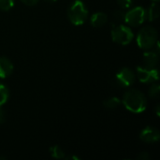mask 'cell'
<instances>
[{"label": "cell", "mask_w": 160, "mask_h": 160, "mask_svg": "<svg viewBox=\"0 0 160 160\" xmlns=\"http://www.w3.org/2000/svg\"><path fill=\"white\" fill-rule=\"evenodd\" d=\"M68 159H74V160H79L80 158H78V157H74V156H71V157H68V158H67Z\"/></svg>", "instance_id": "cell-23"}, {"label": "cell", "mask_w": 160, "mask_h": 160, "mask_svg": "<svg viewBox=\"0 0 160 160\" xmlns=\"http://www.w3.org/2000/svg\"><path fill=\"white\" fill-rule=\"evenodd\" d=\"M120 103H121V100L118 98H115V97L111 98H108V99H106L103 102L104 107L106 109H109V110H114V109H116L120 105Z\"/></svg>", "instance_id": "cell-14"}, {"label": "cell", "mask_w": 160, "mask_h": 160, "mask_svg": "<svg viewBox=\"0 0 160 160\" xmlns=\"http://www.w3.org/2000/svg\"><path fill=\"white\" fill-rule=\"evenodd\" d=\"M158 42V31L152 26L142 27L137 36V44L141 49L150 50Z\"/></svg>", "instance_id": "cell-3"}, {"label": "cell", "mask_w": 160, "mask_h": 160, "mask_svg": "<svg viewBox=\"0 0 160 160\" xmlns=\"http://www.w3.org/2000/svg\"><path fill=\"white\" fill-rule=\"evenodd\" d=\"M108 22V17L103 12H96L90 18V22L94 27H101Z\"/></svg>", "instance_id": "cell-11"}, {"label": "cell", "mask_w": 160, "mask_h": 160, "mask_svg": "<svg viewBox=\"0 0 160 160\" xmlns=\"http://www.w3.org/2000/svg\"><path fill=\"white\" fill-rule=\"evenodd\" d=\"M148 158H149V156H148V154H147L146 152H142V153H141V154L138 156V159L147 160Z\"/></svg>", "instance_id": "cell-22"}, {"label": "cell", "mask_w": 160, "mask_h": 160, "mask_svg": "<svg viewBox=\"0 0 160 160\" xmlns=\"http://www.w3.org/2000/svg\"><path fill=\"white\" fill-rule=\"evenodd\" d=\"M50 154L53 158H57V159L65 158V153L58 145L52 146L50 148Z\"/></svg>", "instance_id": "cell-15"}, {"label": "cell", "mask_w": 160, "mask_h": 160, "mask_svg": "<svg viewBox=\"0 0 160 160\" xmlns=\"http://www.w3.org/2000/svg\"><path fill=\"white\" fill-rule=\"evenodd\" d=\"M70 22L74 25H82L88 18V9L82 0H75L68 10Z\"/></svg>", "instance_id": "cell-2"}, {"label": "cell", "mask_w": 160, "mask_h": 160, "mask_svg": "<svg viewBox=\"0 0 160 160\" xmlns=\"http://www.w3.org/2000/svg\"><path fill=\"white\" fill-rule=\"evenodd\" d=\"M152 1H158V0H152Z\"/></svg>", "instance_id": "cell-26"}, {"label": "cell", "mask_w": 160, "mask_h": 160, "mask_svg": "<svg viewBox=\"0 0 160 160\" xmlns=\"http://www.w3.org/2000/svg\"><path fill=\"white\" fill-rule=\"evenodd\" d=\"M160 133L158 128H153V127H147L144 129L142 130L141 134H140V139L144 142H148V143H152V142H156L159 140Z\"/></svg>", "instance_id": "cell-9"}, {"label": "cell", "mask_w": 160, "mask_h": 160, "mask_svg": "<svg viewBox=\"0 0 160 160\" xmlns=\"http://www.w3.org/2000/svg\"><path fill=\"white\" fill-rule=\"evenodd\" d=\"M6 121V115H5V112L4 110L0 107V125L4 124Z\"/></svg>", "instance_id": "cell-21"}, {"label": "cell", "mask_w": 160, "mask_h": 160, "mask_svg": "<svg viewBox=\"0 0 160 160\" xmlns=\"http://www.w3.org/2000/svg\"><path fill=\"white\" fill-rule=\"evenodd\" d=\"M156 49L153 51H148L143 54V64L145 68H155L158 62L159 57V44L158 42L156 43Z\"/></svg>", "instance_id": "cell-8"}, {"label": "cell", "mask_w": 160, "mask_h": 160, "mask_svg": "<svg viewBox=\"0 0 160 160\" xmlns=\"http://www.w3.org/2000/svg\"><path fill=\"white\" fill-rule=\"evenodd\" d=\"M157 115L159 116V105L157 106Z\"/></svg>", "instance_id": "cell-24"}, {"label": "cell", "mask_w": 160, "mask_h": 160, "mask_svg": "<svg viewBox=\"0 0 160 160\" xmlns=\"http://www.w3.org/2000/svg\"><path fill=\"white\" fill-rule=\"evenodd\" d=\"M147 18L146 10L142 7H136L125 13L124 21L131 26H139L144 22Z\"/></svg>", "instance_id": "cell-5"}, {"label": "cell", "mask_w": 160, "mask_h": 160, "mask_svg": "<svg viewBox=\"0 0 160 160\" xmlns=\"http://www.w3.org/2000/svg\"><path fill=\"white\" fill-rule=\"evenodd\" d=\"M8 97H9L8 88L4 83H0V107L7 103Z\"/></svg>", "instance_id": "cell-13"}, {"label": "cell", "mask_w": 160, "mask_h": 160, "mask_svg": "<svg viewBox=\"0 0 160 160\" xmlns=\"http://www.w3.org/2000/svg\"><path fill=\"white\" fill-rule=\"evenodd\" d=\"M13 71V64L7 57H0V78H8Z\"/></svg>", "instance_id": "cell-10"}, {"label": "cell", "mask_w": 160, "mask_h": 160, "mask_svg": "<svg viewBox=\"0 0 160 160\" xmlns=\"http://www.w3.org/2000/svg\"><path fill=\"white\" fill-rule=\"evenodd\" d=\"M137 75L139 80L143 83H153L158 81V70L155 68H148L145 67L137 68Z\"/></svg>", "instance_id": "cell-7"}, {"label": "cell", "mask_w": 160, "mask_h": 160, "mask_svg": "<svg viewBox=\"0 0 160 160\" xmlns=\"http://www.w3.org/2000/svg\"><path fill=\"white\" fill-rule=\"evenodd\" d=\"M45 2H47V3H54L56 0H44Z\"/></svg>", "instance_id": "cell-25"}, {"label": "cell", "mask_w": 160, "mask_h": 160, "mask_svg": "<svg viewBox=\"0 0 160 160\" xmlns=\"http://www.w3.org/2000/svg\"><path fill=\"white\" fill-rule=\"evenodd\" d=\"M146 13H147L148 20L151 21V22L156 21L158 18L159 10H158V1H154V3H152L148 12H146Z\"/></svg>", "instance_id": "cell-12"}, {"label": "cell", "mask_w": 160, "mask_h": 160, "mask_svg": "<svg viewBox=\"0 0 160 160\" xmlns=\"http://www.w3.org/2000/svg\"><path fill=\"white\" fill-rule=\"evenodd\" d=\"M122 102L127 110L134 113H141L146 110L147 99L145 95L137 89H130L125 93Z\"/></svg>", "instance_id": "cell-1"}, {"label": "cell", "mask_w": 160, "mask_h": 160, "mask_svg": "<svg viewBox=\"0 0 160 160\" xmlns=\"http://www.w3.org/2000/svg\"><path fill=\"white\" fill-rule=\"evenodd\" d=\"M21 1L27 6H35L38 2V0H21Z\"/></svg>", "instance_id": "cell-20"}, {"label": "cell", "mask_w": 160, "mask_h": 160, "mask_svg": "<svg viewBox=\"0 0 160 160\" xmlns=\"http://www.w3.org/2000/svg\"><path fill=\"white\" fill-rule=\"evenodd\" d=\"M125 18V12L122 11V10H117L113 13V19L118 21V22H121L123 21Z\"/></svg>", "instance_id": "cell-19"}, {"label": "cell", "mask_w": 160, "mask_h": 160, "mask_svg": "<svg viewBox=\"0 0 160 160\" xmlns=\"http://www.w3.org/2000/svg\"><path fill=\"white\" fill-rule=\"evenodd\" d=\"M160 95V86L159 84H158V83H154L153 82V84H152V86L150 87V89H149V96H150V98H158Z\"/></svg>", "instance_id": "cell-16"}, {"label": "cell", "mask_w": 160, "mask_h": 160, "mask_svg": "<svg viewBox=\"0 0 160 160\" xmlns=\"http://www.w3.org/2000/svg\"><path fill=\"white\" fill-rule=\"evenodd\" d=\"M133 1L134 0H117V3L120 6V8H122L123 9H126L131 7V5L133 4Z\"/></svg>", "instance_id": "cell-18"}, {"label": "cell", "mask_w": 160, "mask_h": 160, "mask_svg": "<svg viewBox=\"0 0 160 160\" xmlns=\"http://www.w3.org/2000/svg\"><path fill=\"white\" fill-rule=\"evenodd\" d=\"M134 38L132 30L126 25L119 24L112 28V38L114 42L120 45L129 44Z\"/></svg>", "instance_id": "cell-4"}, {"label": "cell", "mask_w": 160, "mask_h": 160, "mask_svg": "<svg viewBox=\"0 0 160 160\" xmlns=\"http://www.w3.org/2000/svg\"><path fill=\"white\" fill-rule=\"evenodd\" d=\"M14 3L15 0H0V9L8 11L14 6Z\"/></svg>", "instance_id": "cell-17"}, {"label": "cell", "mask_w": 160, "mask_h": 160, "mask_svg": "<svg viewBox=\"0 0 160 160\" xmlns=\"http://www.w3.org/2000/svg\"><path fill=\"white\" fill-rule=\"evenodd\" d=\"M136 76L134 72L128 68H123L115 76V82L121 87H129L135 82Z\"/></svg>", "instance_id": "cell-6"}]
</instances>
